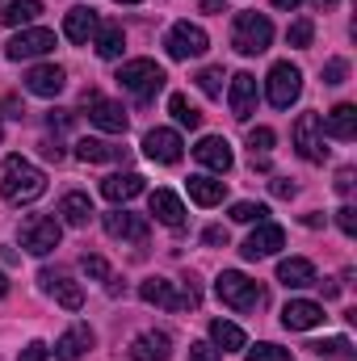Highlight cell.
<instances>
[{
    "instance_id": "cell-1",
    "label": "cell",
    "mask_w": 357,
    "mask_h": 361,
    "mask_svg": "<svg viewBox=\"0 0 357 361\" xmlns=\"http://www.w3.org/2000/svg\"><path fill=\"white\" fill-rule=\"evenodd\" d=\"M42 193H47L42 169H34V164L21 160V156H8V160H4V169H0V197H4L8 206H30V202H38Z\"/></svg>"
},
{
    "instance_id": "cell-2",
    "label": "cell",
    "mask_w": 357,
    "mask_h": 361,
    "mask_svg": "<svg viewBox=\"0 0 357 361\" xmlns=\"http://www.w3.org/2000/svg\"><path fill=\"white\" fill-rule=\"evenodd\" d=\"M114 80L131 92L139 105H147L156 92L164 89V80H169V76H164V68H160L156 59H126V63L118 68V76H114Z\"/></svg>"
},
{
    "instance_id": "cell-3",
    "label": "cell",
    "mask_w": 357,
    "mask_h": 361,
    "mask_svg": "<svg viewBox=\"0 0 357 361\" xmlns=\"http://www.w3.org/2000/svg\"><path fill=\"white\" fill-rule=\"evenodd\" d=\"M214 294H219V302H223V307H231V311H257V307L265 302L261 281H253L248 273H240V269H223V273H219Z\"/></svg>"
},
{
    "instance_id": "cell-4",
    "label": "cell",
    "mask_w": 357,
    "mask_h": 361,
    "mask_svg": "<svg viewBox=\"0 0 357 361\" xmlns=\"http://www.w3.org/2000/svg\"><path fill=\"white\" fill-rule=\"evenodd\" d=\"M139 298H143L147 307H164V311H193L202 294H198L193 281H185L177 290L169 277H147V281H139Z\"/></svg>"
},
{
    "instance_id": "cell-5",
    "label": "cell",
    "mask_w": 357,
    "mask_h": 361,
    "mask_svg": "<svg viewBox=\"0 0 357 361\" xmlns=\"http://www.w3.org/2000/svg\"><path fill=\"white\" fill-rule=\"evenodd\" d=\"M269 42H273V21H269L265 13H236V21H231V47L240 55H261V51H269Z\"/></svg>"
},
{
    "instance_id": "cell-6",
    "label": "cell",
    "mask_w": 357,
    "mask_h": 361,
    "mask_svg": "<svg viewBox=\"0 0 357 361\" xmlns=\"http://www.w3.org/2000/svg\"><path fill=\"white\" fill-rule=\"evenodd\" d=\"M298 92H303V72L290 63V59H282V63H273L265 76V97L273 109H290L294 101H298Z\"/></svg>"
},
{
    "instance_id": "cell-7",
    "label": "cell",
    "mask_w": 357,
    "mask_h": 361,
    "mask_svg": "<svg viewBox=\"0 0 357 361\" xmlns=\"http://www.w3.org/2000/svg\"><path fill=\"white\" fill-rule=\"evenodd\" d=\"M59 240H63L59 219L30 214V219L21 223V248H25L30 257H47V252H55V248H59Z\"/></svg>"
},
{
    "instance_id": "cell-8",
    "label": "cell",
    "mask_w": 357,
    "mask_h": 361,
    "mask_svg": "<svg viewBox=\"0 0 357 361\" xmlns=\"http://www.w3.org/2000/svg\"><path fill=\"white\" fill-rule=\"evenodd\" d=\"M55 47V30H47V25H34V30H21V34H13L8 42H4V55L13 59V63H21V59H38V55H47Z\"/></svg>"
},
{
    "instance_id": "cell-9",
    "label": "cell",
    "mask_w": 357,
    "mask_h": 361,
    "mask_svg": "<svg viewBox=\"0 0 357 361\" xmlns=\"http://www.w3.org/2000/svg\"><path fill=\"white\" fill-rule=\"evenodd\" d=\"M294 147L307 164H324L328 147H324V130H320V114H298L294 122Z\"/></svg>"
},
{
    "instance_id": "cell-10",
    "label": "cell",
    "mask_w": 357,
    "mask_h": 361,
    "mask_svg": "<svg viewBox=\"0 0 357 361\" xmlns=\"http://www.w3.org/2000/svg\"><path fill=\"white\" fill-rule=\"evenodd\" d=\"M164 47H169V55H173V59H198V55H206L210 38H206V30H202V25H189V21H177V25L169 30Z\"/></svg>"
},
{
    "instance_id": "cell-11",
    "label": "cell",
    "mask_w": 357,
    "mask_h": 361,
    "mask_svg": "<svg viewBox=\"0 0 357 361\" xmlns=\"http://www.w3.org/2000/svg\"><path fill=\"white\" fill-rule=\"evenodd\" d=\"M101 227H105V235L126 240V244H143V240L152 235V223H147L143 214H131V210H109V214H101Z\"/></svg>"
},
{
    "instance_id": "cell-12",
    "label": "cell",
    "mask_w": 357,
    "mask_h": 361,
    "mask_svg": "<svg viewBox=\"0 0 357 361\" xmlns=\"http://www.w3.org/2000/svg\"><path fill=\"white\" fill-rule=\"evenodd\" d=\"M143 156H147V160H156V164H177L181 156H185V143H181L177 130L156 126V130H147V135H143Z\"/></svg>"
},
{
    "instance_id": "cell-13",
    "label": "cell",
    "mask_w": 357,
    "mask_h": 361,
    "mask_svg": "<svg viewBox=\"0 0 357 361\" xmlns=\"http://www.w3.org/2000/svg\"><path fill=\"white\" fill-rule=\"evenodd\" d=\"M85 105H89V122L105 135H122L126 130V109L118 101H105L97 92H85Z\"/></svg>"
},
{
    "instance_id": "cell-14",
    "label": "cell",
    "mask_w": 357,
    "mask_h": 361,
    "mask_svg": "<svg viewBox=\"0 0 357 361\" xmlns=\"http://www.w3.org/2000/svg\"><path fill=\"white\" fill-rule=\"evenodd\" d=\"M227 105H231V118H240V122H248V118L257 114V76H253V72H236V76H231Z\"/></svg>"
},
{
    "instance_id": "cell-15",
    "label": "cell",
    "mask_w": 357,
    "mask_h": 361,
    "mask_svg": "<svg viewBox=\"0 0 357 361\" xmlns=\"http://www.w3.org/2000/svg\"><path fill=\"white\" fill-rule=\"evenodd\" d=\"M38 281H42V290H47V294H55V302H59V307H68V311H80V307H85V290H80L68 273L42 269V273H38Z\"/></svg>"
},
{
    "instance_id": "cell-16",
    "label": "cell",
    "mask_w": 357,
    "mask_h": 361,
    "mask_svg": "<svg viewBox=\"0 0 357 361\" xmlns=\"http://www.w3.org/2000/svg\"><path fill=\"white\" fill-rule=\"evenodd\" d=\"M277 248H286V231H282L277 223H269V219H265V223H257V231L244 240V248H240V252H244L248 261H261V257H273Z\"/></svg>"
},
{
    "instance_id": "cell-17",
    "label": "cell",
    "mask_w": 357,
    "mask_h": 361,
    "mask_svg": "<svg viewBox=\"0 0 357 361\" xmlns=\"http://www.w3.org/2000/svg\"><path fill=\"white\" fill-rule=\"evenodd\" d=\"M193 156H198V164H206L210 173H231V164H236V156H231V143L223 139V135H206L198 147H193Z\"/></svg>"
},
{
    "instance_id": "cell-18",
    "label": "cell",
    "mask_w": 357,
    "mask_h": 361,
    "mask_svg": "<svg viewBox=\"0 0 357 361\" xmlns=\"http://www.w3.org/2000/svg\"><path fill=\"white\" fill-rule=\"evenodd\" d=\"M282 324H286L290 332H311V328L324 324V307L311 302V298H290V302L282 307Z\"/></svg>"
},
{
    "instance_id": "cell-19",
    "label": "cell",
    "mask_w": 357,
    "mask_h": 361,
    "mask_svg": "<svg viewBox=\"0 0 357 361\" xmlns=\"http://www.w3.org/2000/svg\"><path fill=\"white\" fill-rule=\"evenodd\" d=\"M320 130H324V139H341V143L357 139V105L341 101L337 109H328V114L320 118Z\"/></svg>"
},
{
    "instance_id": "cell-20",
    "label": "cell",
    "mask_w": 357,
    "mask_h": 361,
    "mask_svg": "<svg viewBox=\"0 0 357 361\" xmlns=\"http://www.w3.org/2000/svg\"><path fill=\"white\" fill-rule=\"evenodd\" d=\"M63 85H68V72L59 63H38V68L25 72V89L34 92V97H59Z\"/></svg>"
},
{
    "instance_id": "cell-21",
    "label": "cell",
    "mask_w": 357,
    "mask_h": 361,
    "mask_svg": "<svg viewBox=\"0 0 357 361\" xmlns=\"http://www.w3.org/2000/svg\"><path fill=\"white\" fill-rule=\"evenodd\" d=\"M92 345H97V336H92L89 324H72V328L55 341V357H59V361H80Z\"/></svg>"
},
{
    "instance_id": "cell-22",
    "label": "cell",
    "mask_w": 357,
    "mask_h": 361,
    "mask_svg": "<svg viewBox=\"0 0 357 361\" xmlns=\"http://www.w3.org/2000/svg\"><path fill=\"white\" fill-rule=\"evenodd\" d=\"M169 353H173L169 332H139L131 341V361H169Z\"/></svg>"
},
{
    "instance_id": "cell-23",
    "label": "cell",
    "mask_w": 357,
    "mask_h": 361,
    "mask_svg": "<svg viewBox=\"0 0 357 361\" xmlns=\"http://www.w3.org/2000/svg\"><path fill=\"white\" fill-rule=\"evenodd\" d=\"M92 34H97V13H92L89 4L68 8V17H63V38H68V42H76V47H85Z\"/></svg>"
},
{
    "instance_id": "cell-24",
    "label": "cell",
    "mask_w": 357,
    "mask_h": 361,
    "mask_svg": "<svg viewBox=\"0 0 357 361\" xmlns=\"http://www.w3.org/2000/svg\"><path fill=\"white\" fill-rule=\"evenodd\" d=\"M147 206H152L156 223H164V227H173V231H181V227H185V206H181L177 193H169V189H156Z\"/></svg>"
},
{
    "instance_id": "cell-25",
    "label": "cell",
    "mask_w": 357,
    "mask_h": 361,
    "mask_svg": "<svg viewBox=\"0 0 357 361\" xmlns=\"http://www.w3.org/2000/svg\"><path fill=\"white\" fill-rule=\"evenodd\" d=\"M277 281L290 290H303V286H315L320 277H315V265L307 257H286V261H277Z\"/></svg>"
},
{
    "instance_id": "cell-26",
    "label": "cell",
    "mask_w": 357,
    "mask_h": 361,
    "mask_svg": "<svg viewBox=\"0 0 357 361\" xmlns=\"http://www.w3.org/2000/svg\"><path fill=\"white\" fill-rule=\"evenodd\" d=\"M92 47H97L101 59H122V51H126V34H122V25H118V21H97Z\"/></svg>"
},
{
    "instance_id": "cell-27",
    "label": "cell",
    "mask_w": 357,
    "mask_h": 361,
    "mask_svg": "<svg viewBox=\"0 0 357 361\" xmlns=\"http://www.w3.org/2000/svg\"><path fill=\"white\" fill-rule=\"evenodd\" d=\"M147 185H143V177L139 173H114V177H105L101 180V193L118 206V202H131V197H139Z\"/></svg>"
},
{
    "instance_id": "cell-28",
    "label": "cell",
    "mask_w": 357,
    "mask_h": 361,
    "mask_svg": "<svg viewBox=\"0 0 357 361\" xmlns=\"http://www.w3.org/2000/svg\"><path fill=\"white\" fill-rule=\"evenodd\" d=\"M210 341H214V349H223V353H240V349H248L244 328H240V324H227V319H214V324H210Z\"/></svg>"
},
{
    "instance_id": "cell-29",
    "label": "cell",
    "mask_w": 357,
    "mask_h": 361,
    "mask_svg": "<svg viewBox=\"0 0 357 361\" xmlns=\"http://www.w3.org/2000/svg\"><path fill=\"white\" fill-rule=\"evenodd\" d=\"M122 156H126V147H114L105 139H80L76 143V160H85V164H109V160H122Z\"/></svg>"
},
{
    "instance_id": "cell-30",
    "label": "cell",
    "mask_w": 357,
    "mask_h": 361,
    "mask_svg": "<svg viewBox=\"0 0 357 361\" xmlns=\"http://www.w3.org/2000/svg\"><path fill=\"white\" fill-rule=\"evenodd\" d=\"M189 185V197L198 202V206H219L223 202V193H227V180H214V177H189L185 180Z\"/></svg>"
},
{
    "instance_id": "cell-31",
    "label": "cell",
    "mask_w": 357,
    "mask_h": 361,
    "mask_svg": "<svg viewBox=\"0 0 357 361\" xmlns=\"http://www.w3.org/2000/svg\"><path fill=\"white\" fill-rule=\"evenodd\" d=\"M59 219H63L68 227H85V223L92 219L89 193H63V202H59Z\"/></svg>"
},
{
    "instance_id": "cell-32",
    "label": "cell",
    "mask_w": 357,
    "mask_h": 361,
    "mask_svg": "<svg viewBox=\"0 0 357 361\" xmlns=\"http://www.w3.org/2000/svg\"><path fill=\"white\" fill-rule=\"evenodd\" d=\"M38 17H42V0H8L4 13H0L4 25H30V21H38Z\"/></svg>"
},
{
    "instance_id": "cell-33",
    "label": "cell",
    "mask_w": 357,
    "mask_h": 361,
    "mask_svg": "<svg viewBox=\"0 0 357 361\" xmlns=\"http://www.w3.org/2000/svg\"><path fill=\"white\" fill-rule=\"evenodd\" d=\"M169 114L177 118V126H189V130H198V126H202V109H198V105H189V97H185V92H173V97H169Z\"/></svg>"
},
{
    "instance_id": "cell-34",
    "label": "cell",
    "mask_w": 357,
    "mask_h": 361,
    "mask_svg": "<svg viewBox=\"0 0 357 361\" xmlns=\"http://www.w3.org/2000/svg\"><path fill=\"white\" fill-rule=\"evenodd\" d=\"M315 357H337V361H353V345L345 336H332V341H315L311 345Z\"/></svg>"
},
{
    "instance_id": "cell-35",
    "label": "cell",
    "mask_w": 357,
    "mask_h": 361,
    "mask_svg": "<svg viewBox=\"0 0 357 361\" xmlns=\"http://www.w3.org/2000/svg\"><path fill=\"white\" fill-rule=\"evenodd\" d=\"M80 269H85V277H92V281H109V294H118V281L109 277V265H105V257H97V252H85V257H80Z\"/></svg>"
},
{
    "instance_id": "cell-36",
    "label": "cell",
    "mask_w": 357,
    "mask_h": 361,
    "mask_svg": "<svg viewBox=\"0 0 357 361\" xmlns=\"http://www.w3.org/2000/svg\"><path fill=\"white\" fill-rule=\"evenodd\" d=\"M269 219V206L261 202H236L231 206V223H265Z\"/></svg>"
},
{
    "instance_id": "cell-37",
    "label": "cell",
    "mask_w": 357,
    "mask_h": 361,
    "mask_svg": "<svg viewBox=\"0 0 357 361\" xmlns=\"http://www.w3.org/2000/svg\"><path fill=\"white\" fill-rule=\"evenodd\" d=\"M273 139H277V135H273L269 126H253V130H248V147H253V160H265L269 147H273Z\"/></svg>"
},
{
    "instance_id": "cell-38",
    "label": "cell",
    "mask_w": 357,
    "mask_h": 361,
    "mask_svg": "<svg viewBox=\"0 0 357 361\" xmlns=\"http://www.w3.org/2000/svg\"><path fill=\"white\" fill-rule=\"evenodd\" d=\"M311 38H315V25H311L307 17H298V21L286 30V42H290V47H311Z\"/></svg>"
},
{
    "instance_id": "cell-39",
    "label": "cell",
    "mask_w": 357,
    "mask_h": 361,
    "mask_svg": "<svg viewBox=\"0 0 357 361\" xmlns=\"http://www.w3.org/2000/svg\"><path fill=\"white\" fill-rule=\"evenodd\" d=\"M198 89L206 92V97H219L223 92V68H202L198 72Z\"/></svg>"
},
{
    "instance_id": "cell-40",
    "label": "cell",
    "mask_w": 357,
    "mask_h": 361,
    "mask_svg": "<svg viewBox=\"0 0 357 361\" xmlns=\"http://www.w3.org/2000/svg\"><path fill=\"white\" fill-rule=\"evenodd\" d=\"M248 361H290V349H282V345H257V349H248Z\"/></svg>"
},
{
    "instance_id": "cell-41",
    "label": "cell",
    "mask_w": 357,
    "mask_h": 361,
    "mask_svg": "<svg viewBox=\"0 0 357 361\" xmlns=\"http://www.w3.org/2000/svg\"><path fill=\"white\" fill-rule=\"evenodd\" d=\"M349 76V59H328L324 63V85H345Z\"/></svg>"
},
{
    "instance_id": "cell-42",
    "label": "cell",
    "mask_w": 357,
    "mask_h": 361,
    "mask_svg": "<svg viewBox=\"0 0 357 361\" xmlns=\"http://www.w3.org/2000/svg\"><path fill=\"white\" fill-rule=\"evenodd\" d=\"M17 361H51V349H47L42 341H30V345L17 353Z\"/></svg>"
},
{
    "instance_id": "cell-43",
    "label": "cell",
    "mask_w": 357,
    "mask_h": 361,
    "mask_svg": "<svg viewBox=\"0 0 357 361\" xmlns=\"http://www.w3.org/2000/svg\"><path fill=\"white\" fill-rule=\"evenodd\" d=\"M337 227H341L345 235H357V210L353 206H341V210H337Z\"/></svg>"
},
{
    "instance_id": "cell-44",
    "label": "cell",
    "mask_w": 357,
    "mask_h": 361,
    "mask_svg": "<svg viewBox=\"0 0 357 361\" xmlns=\"http://www.w3.org/2000/svg\"><path fill=\"white\" fill-rule=\"evenodd\" d=\"M189 361H223V357H219V349H214V345L198 341V345H189Z\"/></svg>"
},
{
    "instance_id": "cell-45",
    "label": "cell",
    "mask_w": 357,
    "mask_h": 361,
    "mask_svg": "<svg viewBox=\"0 0 357 361\" xmlns=\"http://www.w3.org/2000/svg\"><path fill=\"white\" fill-rule=\"evenodd\" d=\"M47 126H51V130H68V126H72V109H51V114H47Z\"/></svg>"
},
{
    "instance_id": "cell-46",
    "label": "cell",
    "mask_w": 357,
    "mask_h": 361,
    "mask_svg": "<svg viewBox=\"0 0 357 361\" xmlns=\"http://www.w3.org/2000/svg\"><path fill=\"white\" fill-rule=\"evenodd\" d=\"M202 244H210V248H227V227H206V231H202Z\"/></svg>"
},
{
    "instance_id": "cell-47",
    "label": "cell",
    "mask_w": 357,
    "mask_h": 361,
    "mask_svg": "<svg viewBox=\"0 0 357 361\" xmlns=\"http://www.w3.org/2000/svg\"><path fill=\"white\" fill-rule=\"evenodd\" d=\"M269 189H273V197H294V193H298L294 180H286V177H273L269 180Z\"/></svg>"
},
{
    "instance_id": "cell-48",
    "label": "cell",
    "mask_w": 357,
    "mask_h": 361,
    "mask_svg": "<svg viewBox=\"0 0 357 361\" xmlns=\"http://www.w3.org/2000/svg\"><path fill=\"white\" fill-rule=\"evenodd\" d=\"M357 173L353 169H341V173H337V193H345V197H349V193H353V185H357Z\"/></svg>"
},
{
    "instance_id": "cell-49",
    "label": "cell",
    "mask_w": 357,
    "mask_h": 361,
    "mask_svg": "<svg viewBox=\"0 0 357 361\" xmlns=\"http://www.w3.org/2000/svg\"><path fill=\"white\" fill-rule=\"evenodd\" d=\"M38 147H42V156H47V160H63V147H59L55 139H42Z\"/></svg>"
},
{
    "instance_id": "cell-50",
    "label": "cell",
    "mask_w": 357,
    "mask_h": 361,
    "mask_svg": "<svg viewBox=\"0 0 357 361\" xmlns=\"http://www.w3.org/2000/svg\"><path fill=\"white\" fill-rule=\"evenodd\" d=\"M206 13H227V4L223 0H206Z\"/></svg>"
},
{
    "instance_id": "cell-51",
    "label": "cell",
    "mask_w": 357,
    "mask_h": 361,
    "mask_svg": "<svg viewBox=\"0 0 357 361\" xmlns=\"http://www.w3.org/2000/svg\"><path fill=\"white\" fill-rule=\"evenodd\" d=\"M303 0H273V8H298Z\"/></svg>"
},
{
    "instance_id": "cell-52",
    "label": "cell",
    "mask_w": 357,
    "mask_h": 361,
    "mask_svg": "<svg viewBox=\"0 0 357 361\" xmlns=\"http://www.w3.org/2000/svg\"><path fill=\"white\" fill-rule=\"evenodd\" d=\"M4 294H8V277L0 273V298H4Z\"/></svg>"
},
{
    "instance_id": "cell-53",
    "label": "cell",
    "mask_w": 357,
    "mask_h": 361,
    "mask_svg": "<svg viewBox=\"0 0 357 361\" xmlns=\"http://www.w3.org/2000/svg\"><path fill=\"white\" fill-rule=\"evenodd\" d=\"M332 4H337V0H315V8H332Z\"/></svg>"
},
{
    "instance_id": "cell-54",
    "label": "cell",
    "mask_w": 357,
    "mask_h": 361,
    "mask_svg": "<svg viewBox=\"0 0 357 361\" xmlns=\"http://www.w3.org/2000/svg\"><path fill=\"white\" fill-rule=\"evenodd\" d=\"M114 4H143V0H114Z\"/></svg>"
},
{
    "instance_id": "cell-55",
    "label": "cell",
    "mask_w": 357,
    "mask_h": 361,
    "mask_svg": "<svg viewBox=\"0 0 357 361\" xmlns=\"http://www.w3.org/2000/svg\"><path fill=\"white\" fill-rule=\"evenodd\" d=\"M0 139H4V126H0Z\"/></svg>"
}]
</instances>
